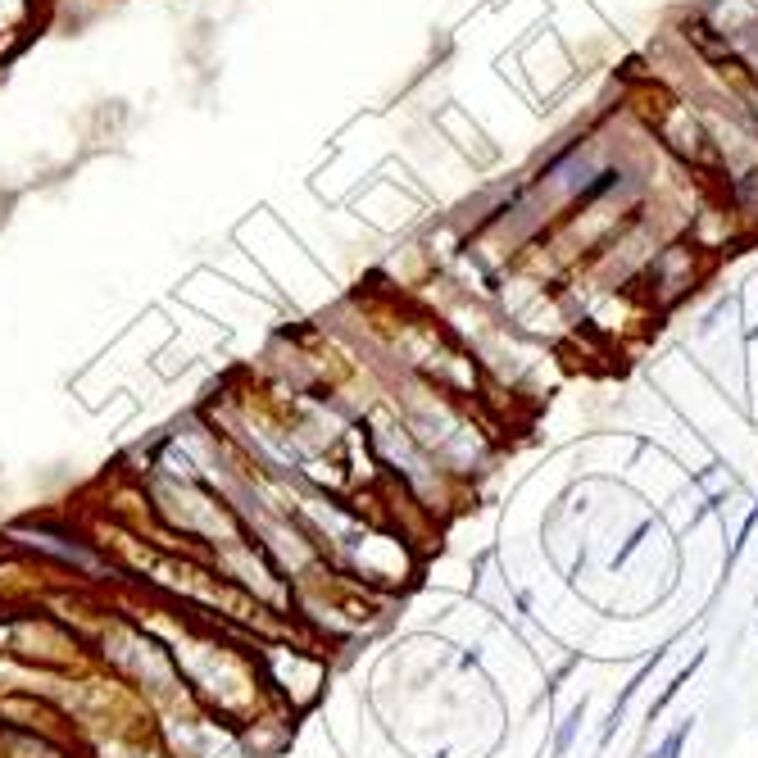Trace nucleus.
<instances>
[{
	"label": "nucleus",
	"instance_id": "obj_8",
	"mask_svg": "<svg viewBox=\"0 0 758 758\" xmlns=\"http://www.w3.org/2000/svg\"><path fill=\"white\" fill-rule=\"evenodd\" d=\"M581 659H586V654H581V650H577V654H568V659H563V663H559V668H554V672H550V681H545V699H550V695H554V690H559V686H563V681H568V672H572V668H577V663H581Z\"/></svg>",
	"mask_w": 758,
	"mask_h": 758
},
{
	"label": "nucleus",
	"instance_id": "obj_2",
	"mask_svg": "<svg viewBox=\"0 0 758 758\" xmlns=\"http://www.w3.org/2000/svg\"><path fill=\"white\" fill-rule=\"evenodd\" d=\"M677 640H681V636H668V640H663V645H654V654H650V659H645V663H640V668L631 672V681H627V686L618 690V699H613V704H609V713H604V722H600V736H595V749H600V754L613 745V736H618L622 718H627V709H631V699H636L640 690H645V681H650V677H654V668H659V663L672 654V645H677Z\"/></svg>",
	"mask_w": 758,
	"mask_h": 758
},
{
	"label": "nucleus",
	"instance_id": "obj_5",
	"mask_svg": "<svg viewBox=\"0 0 758 758\" xmlns=\"http://www.w3.org/2000/svg\"><path fill=\"white\" fill-rule=\"evenodd\" d=\"M654 527H659V518H640L636 527H631V532H627V541H622L618 550H613V559H609V572H613V577H618V572L627 568V563H631V554H636L640 545L650 541V536H654Z\"/></svg>",
	"mask_w": 758,
	"mask_h": 758
},
{
	"label": "nucleus",
	"instance_id": "obj_1",
	"mask_svg": "<svg viewBox=\"0 0 758 758\" xmlns=\"http://www.w3.org/2000/svg\"><path fill=\"white\" fill-rule=\"evenodd\" d=\"M645 282H650V296L659 300V305L681 300L690 291V282H695V250L690 246L659 250V255L645 264Z\"/></svg>",
	"mask_w": 758,
	"mask_h": 758
},
{
	"label": "nucleus",
	"instance_id": "obj_7",
	"mask_svg": "<svg viewBox=\"0 0 758 758\" xmlns=\"http://www.w3.org/2000/svg\"><path fill=\"white\" fill-rule=\"evenodd\" d=\"M727 495H731V482H727V486H718V491H713L709 500H704V504H699L695 513H690L686 532H690V527H699V522H704V518H713V513H722V509H727Z\"/></svg>",
	"mask_w": 758,
	"mask_h": 758
},
{
	"label": "nucleus",
	"instance_id": "obj_3",
	"mask_svg": "<svg viewBox=\"0 0 758 758\" xmlns=\"http://www.w3.org/2000/svg\"><path fill=\"white\" fill-rule=\"evenodd\" d=\"M586 709H591V699L581 695L577 704H572V709L559 718V727H554V740H550V758H568V754H572V745H577L581 727H586Z\"/></svg>",
	"mask_w": 758,
	"mask_h": 758
},
{
	"label": "nucleus",
	"instance_id": "obj_4",
	"mask_svg": "<svg viewBox=\"0 0 758 758\" xmlns=\"http://www.w3.org/2000/svg\"><path fill=\"white\" fill-rule=\"evenodd\" d=\"M704 663H709V650H695V654H690V663H686V668H681V672H677V677H672V681H668V686H663V695H659V699H654V704H650V713H645V722H650V727H654V722H659V718H663V713H668V704H672V699H677V695H681V686H686V681H690V677H695V672H699V668H704Z\"/></svg>",
	"mask_w": 758,
	"mask_h": 758
},
{
	"label": "nucleus",
	"instance_id": "obj_10",
	"mask_svg": "<svg viewBox=\"0 0 758 758\" xmlns=\"http://www.w3.org/2000/svg\"><path fill=\"white\" fill-rule=\"evenodd\" d=\"M754 609H758V586H754Z\"/></svg>",
	"mask_w": 758,
	"mask_h": 758
},
{
	"label": "nucleus",
	"instance_id": "obj_9",
	"mask_svg": "<svg viewBox=\"0 0 758 758\" xmlns=\"http://www.w3.org/2000/svg\"><path fill=\"white\" fill-rule=\"evenodd\" d=\"M513 604H518V613H522L527 622L536 618V600H532V591H513Z\"/></svg>",
	"mask_w": 758,
	"mask_h": 758
},
{
	"label": "nucleus",
	"instance_id": "obj_6",
	"mask_svg": "<svg viewBox=\"0 0 758 758\" xmlns=\"http://www.w3.org/2000/svg\"><path fill=\"white\" fill-rule=\"evenodd\" d=\"M690 736H695V718H681L672 731H663V736H659V745H654L645 758H686Z\"/></svg>",
	"mask_w": 758,
	"mask_h": 758
}]
</instances>
